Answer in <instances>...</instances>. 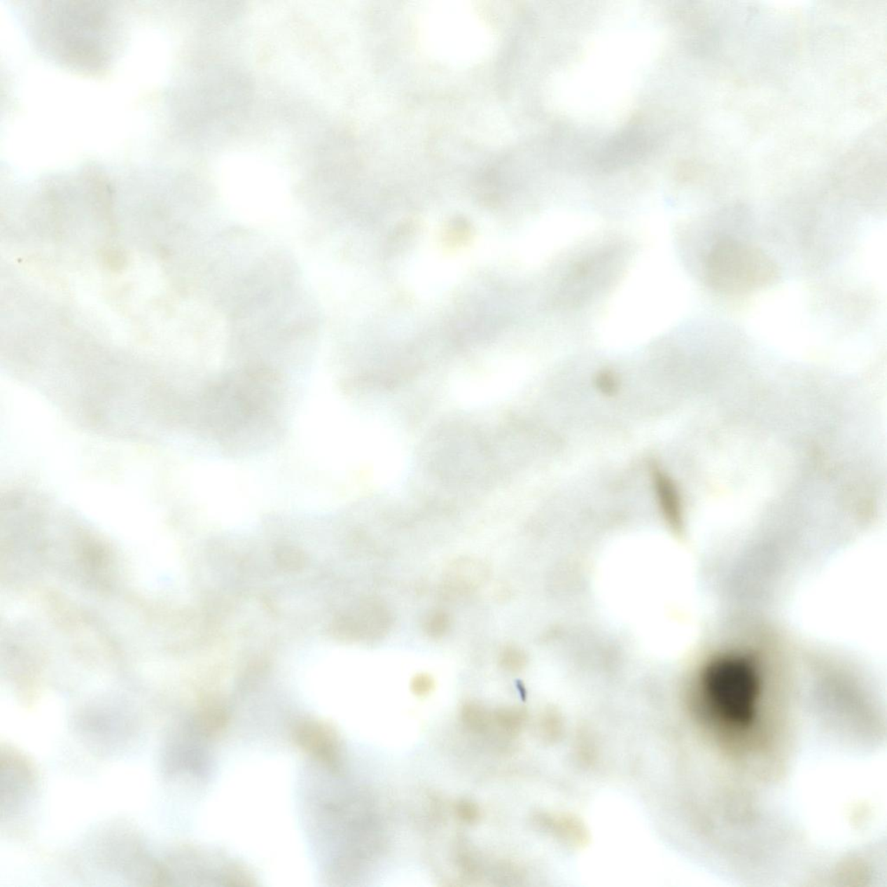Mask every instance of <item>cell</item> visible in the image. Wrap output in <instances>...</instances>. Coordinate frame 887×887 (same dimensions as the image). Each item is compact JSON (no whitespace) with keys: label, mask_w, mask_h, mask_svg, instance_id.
<instances>
[{"label":"cell","mask_w":887,"mask_h":887,"mask_svg":"<svg viewBox=\"0 0 887 887\" xmlns=\"http://www.w3.org/2000/svg\"><path fill=\"white\" fill-rule=\"evenodd\" d=\"M275 556L277 564L286 571H300L306 563L304 552L293 546L279 547L276 550Z\"/></svg>","instance_id":"4"},{"label":"cell","mask_w":887,"mask_h":887,"mask_svg":"<svg viewBox=\"0 0 887 887\" xmlns=\"http://www.w3.org/2000/svg\"><path fill=\"white\" fill-rule=\"evenodd\" d=\"M389 624V612L382 606L370 603L339 617L333 630L342 638H371L382 634Z\"/></svg>","instance_id":"2"},{"label":"cell","mask_w":887,"mask_h":887,"mask_svg":"<svg viewBox=\"0 0 887 887\" xmlns=\"http://www.w3.org/2000/svg\"><path fill=\"white\" fill-rule=\"evenodd\" d=\"M451 626L450 617L443 611H434L427 615L423 624L426 634L433 638H440L447 633Z\"/></svg>","instance_id":"5"},{"label":"cell","mask_w":887,"mask_h":887,"mask_svg":"<svg viewBox=\"0 0 887 887\" xmlns=\"http://www.w3.org/2000/svg\"><path fill=\"white\" fill-rule=\"evenodd\" d=\"M652 480L660 508L673 526H680L682 506L680 494L674 482L658 466L652 470Z\"/></svg>","instance_id":"3"},{"label":"cell","mask_w":887,"mask_h":887,"mask_svg":"<svg viewBox=\"0 0 887 887\" xmlns=\"http://www.w3.org/2000/svg\"><path fill=\"white\" fill-rule=\"evenodd\" d=\"M599 383H600L601 389H605L607 393L613 392L615 389V379L611 375L608 373H605L601 376L600 382H599Z\"/></svg>","instance_id":"7"},{"label":"cell","mask_w":887,"mask_h":887,"mask_svg":"<svg viewBox=\"0 0 887 887\" xmlns=\"http://www.w3.org/2000/svg\"><path fill=\"white\" fill-rule=\"evenodd\" d=\"M706 274L713 289L726 295H741L768 286L776 280L778 269L758 248L722 239L708 255Z\"/></svg>","instance_id":"1"},{"label":"cell","mask_w":887,"mask_h":887,"mask_svg":"<svg viewBox=\"0 0 887 887\" xmlns=\"http://www.w3.org/2000/svg\"><path fill=\"white\" fill-rule=\"evenodd\" d=\"M433 678L426 674H419L415 676L412 682V690L416 695H426L432 691L433 688Z\"/></svg>","instance_id":"6"}]
</instances>
